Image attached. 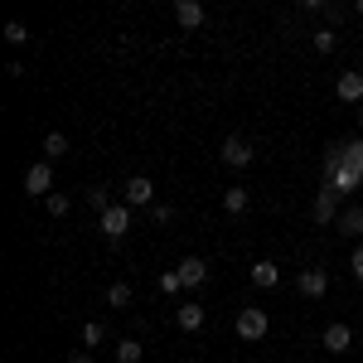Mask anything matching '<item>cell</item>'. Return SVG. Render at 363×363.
<instances>
[{"label":"cell","instance_id":"23","mask_svg":"<svg viewBox=\"0 0 363 363\" xmlns=\"http://www.w3.org/2000/svg\"><path fill=\"white\" fill-rule=\"evenodd\" d=\"M335 44H339V39H335V29H315V49H320V54H330Z\"/></svg>","mask_w":363,"mask_h":363},{"label":"cell","instance_id":"3","mask_svg":"<svg viewBox=\"0 0 363 363\" xmlns=\"http://www.w3.org/2000/svg\"><path fill=\"white\" fill-rule=\"evenodd\" d=\"M97 223H102V233L116 242V238H126V228H131V208H126V203H112L107 213H97Z\"/></svg>","mask_w":363,"mask_h":363},{"label":"cell","instance_id":"16","mask_svg":"<svg viewBox=\"0 0 363 363\" xmlns=\"http://www.w3.org/2000/svg\"><path fill=\"white\" fill-rule=\"evenodd\" d=\"M247 203H252V194L242 189V184H233V189H223V208L238 218V213H247Z\"/></svg>","mask_w":363,"mask_h":363},{"label":"cell","instance_id":"12","mask_svg":"<svg viewBox=\"0 0 363 363\" xmlns=\"http://www.w3.org/2000/svg\"><path fill=\"white\" fill-rule=\"evenodd\" d=\"M349 344H354V330L349 325H325V349L330 354H344Z\"/></svg>","mask_w":363,"mask_h":363},{"label":"cell","instance_id":"2","mask_svg":"<svg viewBox=\"0 0 363 363\" xmlns=\"http://www.w3.org/2000/svg\"><path fill=\"white\" fill-rule=\"evenodd\" d=\"M267 330H272V320H267V310H257V306L238 310V339H262Z\"/></svg>","mask_w":363,"mask_h":363},{"label":"cell","instance_id":"22","mask_svg":"<svg viewBox=\"0 0 363 363\" xmlns=\"http://www.w3.org/2000/svg\"><path fill=\"white\" fill-rule=\"evenodd\" d=\"M87 203H92L97 213H107V208H112V194H107V189L97 184V189H87Z\"/></svg>","mask_w":363,"mask_h":363},{"label":"cell","instance_id":"28","mask_svg":"<svg viewBox=\"0 0 363 363\" xmlns=\"http://www.w3.org/2000/svg\"><path fill=\"white\" fill-rule=\"evenodd\" d=\"M73 363H92V354H78V359H73Z\"/></svg>","mask_w":363,"mask_h":363},{"label":"cell","instance_id":"6","mask_svg":"<svg viewBox=\"0 0 363 363\" xmlns=\"http://www.w3.org/2000/svg\"><path fill=\"white\" fill-rule=\"evenodd\" d=\"M150 199H155V184H150L145 174H131V179H126V208H145Z\"/></svg>","mask_w":363,"mask_h":363},{"label":"cell","instance_id":"17","mask_svg":"<svg viewBox=\"0 0 363 363\" xmlns=\"http://www.w3.org/2000/svg\"><path fill=\"white\" fill-rule=\"evenodd\" d=\"M107 306H112V310L131 306V286H126V281H112V286H107Z\"/></svg>","mask_w":363,"mask_h":363},{"label":"cell","instance_id":"5","mask_svg":"<svg viewBox=\"0 0 363 363\" xmlns=\"http://www.w3.org/2000/svg\"><path fill=\"white\" fill-rule=\"evenodd\" d=\"M223 165H228V169H247V165H252V145H247L242 136H228V140H223Z\"/></svg>","mask_w":363,"mask_h":363},{"label":"cell","instance_id":"10","mask_svg":"<svg viewBox=\"0 0 363 363\" xmlns=\"http://www.w3.org/2000/svg\"><path fill=\"white\" fill-rule=\"evenodd\" d=\"M174 272H179V281H184V286H203V281H208V262H203V257H184Z\"/></svg>","mask_w":363,"mask_h":363},{"label":"cell","instance_id":"1","mask_svg":"<svg viewBox=\"0 0 363 363\" xmlns=\"http://www.w3.org/2000/svg\"><path fill=\"white\" fill-rule=\"evenodd\" d=\"M325 184L349 194L363 184V140H344V145H330L325 155Z\"/></svg>","mask_w":363,"mask_h":363},{"label":"cell","instance_id":"18","mask_svg":"<svg viewBox=\"0 0 363 363\" xmlns=\"http://www.w3.org/2000/svg\"><path fill=\"white\" fill-rule=\"evenodd\" d=\"M44 155H49V160H63V155H68V136H63V131H49V136H44Z\"/></svg>","mask_w":363,"mask_h":363},{"label":"cell","instance_id":"13","mask_svg":"<svg viewBox=\"0 0 363 363\" xmlns=\"http://www.w3.org/2000/svg\"><path fill=\"white\" fill-rule=\"evenodd\" d=\"M247 277H252V286H262V291H272V286L281 281V267H277V262H257V267H252Z\"/></svg>","mask_w":363,"mask_h":363},{"label":"cell","instance_id":"11","mask_svg":"<svg viewBox=\"0 0 363 363\" xmlns=\"http://www.w3.org/2000/svg\"><path fill=\"white\" fill-rule=\"evenodd\" d=\"M174 325H179L184 335H194L199 325H203V306H194V301H184V306L174 310Z\"/></svg>","mask_w":363,"mask_h":363},{"label":"cell","instance_id":"21","mask_svg":"<svg viewBox=\"0 0 363 363\" xmlns=\"http://www.w3.org/2000/svg\"><path fill=\"white\" fill-rule=\"evenodd\" d=\"M102 339H107V325H97V320H92V325H83V344H87V349H97Z\"/></svg>","mask_w":363,"mask_h":363},{"label":"cell","instance_id":"9","mask_svg":"<svg viewBox=\"0 0 363 363\" xmlns=\"http://www.w3.org/2000/svg\"><path fill=\"white\" fill-rule=\"evenodd\" d=\"M174 25L179 29H199L203 25V5H199V0H174Z\"/></svg>","mask_w":363,"mask_h":363},{"label":"cell","instance_id":"19","mask_svg":"<svg viewBox=\"0 0 363 363\" xmlns=\"http://www.w3.org/2000/svg\"><path fill=\"white\" fill-rule=\"evenodd\" d=\"M140 354H145L140 339H121V344H116V363H140Z\"/></svg>","mask_w":363,"mask_h":363},{"label":"cell","instance_id":"14","mask_svg":"<svg viewBox=\"0 0 363 363\" xmlns=\"http://www.w3.org/2000/svg\"><path fill=\"white\" fill-rule=\"evenodd\" d=\"M339 102H359L363 107V73H344L339 78Z\"/></svg>","mask_w":363,"mask_h":363},{"label":"cell","instance_id":"27","mask_svg":"<svg viewBox=\"0 0 363 363\" xmlns=\"http://www.w3.org/2000/svg\"><path fill=\"white\" fill-rule=\"evenodd\" d=\"M349 272L363 281V247H354V257H349Z\"/></svg>","mask_w":363,"mask_h":363},{"label":"cell","instance_id":"15","mask_svg":"<svg viewBox=\"0 0 363 363\" xmlns=\"http://www.w3.org/2000/svg\"><path fill=\"white\" fill-rule=\"evenodd\" d=\"M339 233H344V238H359L363 233V203H354V208L339 213Z\"/></svg>","mask_w":363,"mask_h":363},{"label":"cell","instance_id":"29","mask_svg":"<svg viewBox=\"0 0 363 363\" xmlns=\"http://www.w3.org/2000/svg\"><path fill=\"white\" fill-rule=\"evenodd\" d=\"M354 10H359V15H363V0H359V5H354Z\"/></svg>","mask_w":363,"mask_h":363},{"label":"cell","instance_id":"25","mask_svg":"<svg viewBox=\"0 0 363 363\" xmlns=\"http://www.w3.org/2000/svg\"><path fill=\"white\" fill-rule=\"evenodd\" d=\"M179 286H184V281H179V272H165V277H160V291H165V296H174Z\"/></svg>","mask_w":363,"mask_h":363},{"label":"cell","instance_id":"4","mask_svg":"<svg viewBox=\"0 0 363 363\" xmlns=\"http://www.w3.org/2000/svg\"><path fill=\"white\" fill-rule=\"evenodd\" d=\"M49 189H54V165H49V160L29 165L25 169V194H44V199H49Z\"/></svg>","mask_w":363,"mask_h":363},{"label":"cell","instance_id":"20","mask_svg":"<svg viewBox=\"0 0 363 363\" xmlns=\"http://www.w3.org/2000/svg\"><path fill=\"white\" fill-rule=\"evenodd\" d=\"M5 44H15V49H20V44H29V29L20 25V20H10V25H5Z\"/></svg>","mask_w":363,"mask_h":363},{"label":"cell","instance_id":"24","mask_svg":"<svg viewBox=\"0 0 363 363\" xmlns=\"http://www.w3.org/2000/svg\"><path fill=\"white\" fill-rule=\"evenodd\" d=\"M44 208H49L54 218H63V213H68V194H49V199H44Z\"/></svg>","mask_w":363,"mask_h":363},{"label":"cell","instance_id":"30","mask_svg":"<svg viewBox=\"0 0 363 363\" xmlns=\"http://www.w3.org/2000/svg\"><path fill=\"white\" fill-rule=\"evenodd\" d=\"M359 121H363V107H359Z\"/></svg>","mask_w":363,"mask_h":363},{"label":"cell","instance_id":"26","mask_svg":"<svg viewBox=\"0 0 363 363\" xmlns=\"http://www.w3.org/2000/svg\"><path fill=\"white\" fill-rule=\"evenodd\" d=\"M150 218H155V223H169V218H174V208H169V203H155V208H150Z\"/></svg>","mask_w":363,"mask_h":363},{"label":"cell","instance_id":"7","mask_svg":"<svg viewBox=\"0 0 363 363\" xmlns=\"http://www.w3.org/2000/svg\"><path fill=\"white\" fill-rule=\"evenodd\" d=\"M335 203H339V189L325 184V189L315 194V203H310V218H315V223H335Z\"/></svg>","mask_w":363,"mask_h":363},{"label":"cell","instance_id":"8","mask_svg":"<svg viewBox=\"0 0 363 363\" xmlns=\"http://www.w3.org/2000/svg\"><path fill=\"white\" fill-rule=\"evenodd\" d=\"M325 291H330V272H320V267L301 272V296H306V301H320Z\"/></svg>","mask_w":363,"mask_h":363}]
</instances>
